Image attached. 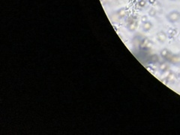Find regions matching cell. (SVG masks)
Here are the masks:
<instances>
[{
    "label": "cell",
    "instance_id": "cell-1",
    "mask_svg": "<svg viewBox=\"0 0 180 135\" xmlns=\"http://www.w3.org/2000/svg\"><path fill=\"white\" fill-rule=\"evenodd\" d=\"M169 18L171 21H177L179 18H180V14L177 11H173V12L170 13V15H169Z\"/></svg>",
    "mask_w": 180,
    "mask_h": 135
}]
</instances>
